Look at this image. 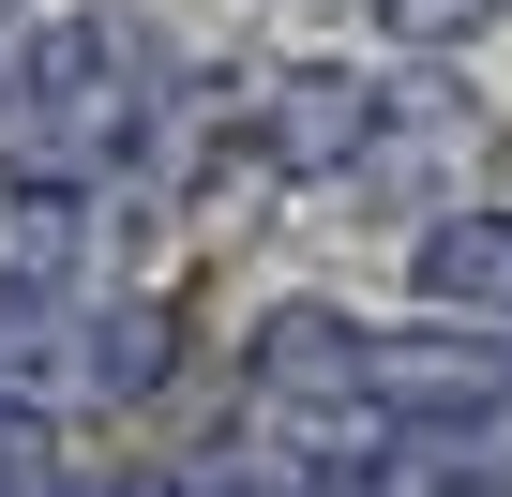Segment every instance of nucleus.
<instances>
[{
	"mask_svg": "<svg viewBox=\"0 0 512 497\" xmlns=\"http://www.w3.org/2000/svg\"><path fill=\"white\" fill-rule=\"evenodd\" d=\"M241 452H272L287 482H317V497H377V467H392V392H377V347L347 332V317H272L256 332V362H241Z\"/></svg>",
	"mask_w": 512,
	"mask_h": 497,
	"instance_id": "f257e3e1",
	"label": "nucleus"
},
{
	"mask_svg": "<svg viewBox=\"0 0 512 497\" xmlns=\"http://www.w3.org/2000/svg\"><path fill=\"white\" fill-rule=\"evenodd\" d=\"M377 497H512V392H497V407H467V422H422V437H392Z\"/></svg>",
	"mask_w": 512,
	"mask_h": 497,
	"instance_id": "f03ea898",
	"label": "nucleus"
},
{
	"mask_svg": "<svg viewBox=\"0 0 512 497\" xmlns=\"http://www.w3.org/2000/svg\"><path fill=\"white\" fill-rule=\"evenodd\" d=\"M422 287H437L452 317H497V332H512V211L437 226V241H422Z\"/></svg>",
	"mask_w": 512,
	"mask_h": 497,
	"instance_id": "7ed1b4c3",
	"label": "nucleus"
},
{
	"mask_svg": "<svg viewBox=\"0 0 512 497\" xmlns=\"http://www.w3.org/2000/svg\"><path fill=\"white\" fill-rule=\"evenodd\" d=\"M121 497H317V482H287L272 452H211V467H166V482H121Z\"/></svg>",
	"mask_w": 512,
	"mask_h": 497,
	"instance_id": "20e7f679",
	"label": "nucleus"
},
{
	"mask_svg": "<svg viewBox=\"0 0 512 497\" xmlns=\"http://www.w3.org/2000/svg\"><path fill=\"white\" fill-rule=\"evenodd\" d=\"M0 497H46V437H31L16 407H0Z\"/></svg>",
	"mask_w": 512,
	"mask_h": 497,
	"instance_id": "39448f33",
	"label": "nucleus"
}]
</instances>
